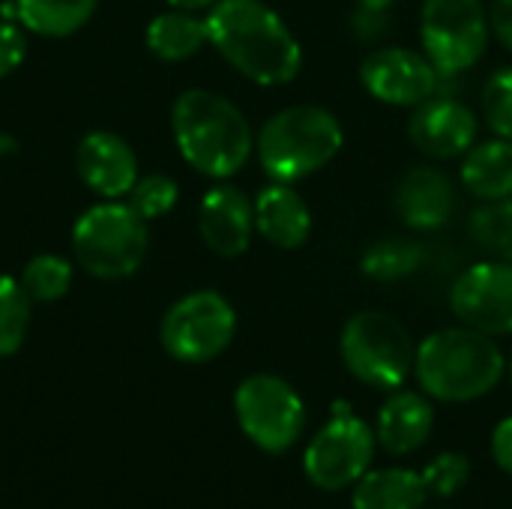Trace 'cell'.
Here are the masks:
<instances>
[{
    "label": "cell",
    "mask_w": 512,
    "mask_h": 509,
    "mask_svg": "<svg viewBox=\"0 0 512 509\" xmlns=\"http://www.w3.org/2000/svg\"><path fill=\"white\" fill-rule=\"evenodd\" d=\"M210 45L258 87H285L303 72V45L264 0H216L207 12Z\"/></svg>",
    "instance_id": "6da1fadb"
},
{
    "label": "cell",
    "mask_w": 512,
    "mask_h": 509,
    "mask_svg": "<svg viewBox=\"0 0 512 509\" xmlns=\"http://www.w3.org/2000/svg\"><path fill=\"white\" fill-rule=\"evenodd\" d=\"M171 132L183 162L210 180H231L255 153V132L246 114L207 87H189L174 99Z\"/></svg>",
    "instance_id": "7a4b0ae2"
},
{
    "label": "cell",
    "mask_w": 512,
    "mask_h": 509,
    "mask_svg": "<svg viewBox=\"0 0 512 509\" xmlns=\"http://www.w3.org/2000/svg\"><path fill=\"white\" fill-rule=\"evenodd\" d=\"M507 375V354L474 327H444L417 345L414 378L432 402L465 405L489 396Z\"/></svg>",
    "instance_id": "3957f363"
},
{
    "label": "cell",
    "mask_w": 512,
    "mask_h": 509,
    "mask_svg": "<svg viewBox=\"0 0 512 509\" xmlns=\"http://www.w3.org/2000/svg\"><path fill=\"white\" fill-rule=\"evenodd\" d=\"M345 147L342 120L324 105H288L270 114L255 135L261 171L276 183H300L324 171Z\"/></svg>",
    "instance_id": "277c9868"
},
{
    "label": "cell",
    "mask_w": 512,
    "mask_h": 509,
    "mask_svg": "<svg viewBox=\"0 0 512 509\" xmlns=\"http://www.w3.org/2000/svg\"><path fill=\"white\" fill-rule=\"evenodd\" d=\"M147 219L129 201H108L87 207L72 225V255L90 276L114 282L138 273L147 258Z\"/></svg>",
    "instance_id": "5b68a950"
},
{
    "label": "cell",
    "mask_w": 512,
    "mask_h": 509,
    "mask_svg": "<svg viewBox=\"0 0 512 509\" xmlns=\"http://www.w3.org/2000/svg\"><path fill=\"white\" fill-rule=\"evenodd\" d=\"M339 357L354 381L393 393L414 375L417 345L396 315L363 309L345 321L339 333Z\"/></svg>",
    "instance_id": "8992f818"
},
{
    "label": "cell",
    "mask_w": 512,
    "mask_h": 509,
    "mask_svg": "<svg viewBox=\"0 0 512 509\" xmlns=\"http://www.w3.org/2000/svg\"><path fill=\"white\" fill-rule=\"evenodd\" d=\"M486 0H423L420 51L432 60L444 81L471 72L489 51Z\"/></svg>",
    "instance_id": "52a82bcc"
},
{
    "label": "cell",
    "mask_w": 512,
    "mask_h": 509,
    "mask_svg": "<svg viewBox=\"0 0 512 509\" xmlns=\"http://www.w3.org/2000/svg\"><path fill=\"white\" fill-rule=\"evenodd\" d=\"M237 336L234 306L213 288L189 291L174 300L159 324V342L168 357L186 366H201L222 357Z\"/></svg>",
    "instance_id": "ba28073f"
},
{
    "label": "cell",
    "mask_w": 512,
    "mask_h": 509,
    "mask_svg": "<svg viewBox=\"0 0 512 509\" xmlns=\"http://www.w3.org/2000/svg\"><path fill=\"white\" fill-rule=\"evenodd\" d=\"M234 414L240 432L270 456L288 453L306 429V405L300 393L270 372H255L237 384Z\"/></svg>",
    "instance_id": "9c48e42d"
},
{
    "label": "cell",
    "mask_w": 512,
    "mask_h": 509,
    "mask_svg": "<svg viewBox=\"0 0 512 509\" xmlns=\"http://www.w3.org/2000/svg\"><path fill=\"white\" fill-rule=\"evenodd\" d=\"M375 447V429L339 402L333 417L312 435L303 453V471L315 489L345 492L369 471Z\"/></svg>",
    "instance_id": "30bf717a"
},
{
    "label": "cell",
    "mask_w": 512,
    "mask_h": 509,
    "mask_svg": "<svg viewBox=\"0 0 512 509\" xmlns=\"http://www.w3.org/2000/svg\"><path fill=\"white\" fill-rule=\"evenodd\" d=\"M459 324L486 336H512V261H477L465 267L447 294Z\"/></svg>",
    "instance_id": "8fae6325"
},
{
    "label": "cell",
    "mask_w": 512,
    "mask_h": 509,
    "mask_svg": "<svg viewBox=\"0 0 512 509\" xmlns=\"http://www.w3.org/2000/svg\"><path fill=\"white\" fill-rule=\"evenodd\" d=\"M363 90L390 108H417L420 102L441 93V72L423 51L405 45H381L360 63Z\"/></svg>",
    "instance_id": "7c38bea8"
},
{
    "label": "cell",
    "mask_w": 512,
    "mask_h": 509,
    "mask_svg": "<svg viewBox=\"0 0 512 509\" xmlns=\"http://www.w3.org/2000/svg\"><path fill=\"white\" fill-rule=\"evenodd\" d=\"M480 135V117L471 105L450 93H435L432 99L411 108L408 138L411 144L438 162L462 159Z\"/></svg>",
    "instance_id": "4fadbf2b"
},
{
    "label": "cell",
    "mask_w": 512,
    "mask_h": 509,
    "mask_svg": "<svg viewBox=\"0 0 512 509\" xmlns=\"http://www.w3.org/2000/svg\"><path fill=\"white\" fill-rule=\"evenodd\" d=\"M198 234L219 258H240L249 252L255 237V204L252 198L228 183L216 180L198 204Z\"/></svg>",
    "instance_id": "5bb4252c"
},
{
    "label": "cell",
    "mask_w": 512,
    "mask_h": 509,
    "mask_svg": "<svg viewBox=\"0 0 512 509\" xmlns=\"http://www.w3.org/2000/svg\"><path fill=\"white\" fill-rule=\"evenodd\" d=\"M75 171L81 183L99 198H126L141 177L138 156L126 138L108 129L87 132L75 147Z\"/></svg>",
    "instance_id": "9a60e30c"
},
{
    "label": "cell",
    "mask_w": 512,
    "mask_h": 509,
    "mask_svg": "<svg viewBox=\"0 0 512 509\" xmlns=\"http://www.w3.org/2000/svg\"><path fill=\"white\" fill-rule=\"evenodd\" d=\"M393 213L408 231H441L456 213V186L441 168L414 165L393 189Z\"/></svg>",
    "instance_id": "2e32d148"
},
{
    "label": "cell",
    "mask_w": 512,
    "mask_h": 509,
    "mask_svg": "<svg viewBox=\"0 0 512 509\" xmlns=\"http://www.w3.org/2000/svg\"><path fill=\"white\" fill-rule=\"evenodd\" d=\"M252 204H255V234L264 243L282 252H294L309 243L315 231V219H312V207L294 189V183L270 180L252 198Z\"/></svg>",
    "instance_id": "e0dca14e"
},
{
    "label": "cell",
    "mask_w": 512,
    "mask_h": 509,
    "mask_svg": "<svg viewBox=\"0 0 512 509\" xmlns=\"http://www.w3.org/2000/svg\"><path fill=\"white\" fill-rule=\"evenodd\" d=\"M435 432V405L420 390H393L378 411L375 438L390 456H411Z\"/></svg>",
    "instance_id": "ac0fdd59"
},
{
    "label": "cell",
    "mask_w": 512,
    "mask_h": 509,
    "mask_svg": "<svg viewBox=\"0 0 512 509\" xmlns=\"http://www.w3.org/2000/svg\"><path fill=\"white\" fill-rule=\"evenodd\" d=\"M459 180L468 195L486 204L510 201L512 198V141L486 138L477 141L459 159Z\"/></svg>",
    "instance_id": "d6986e66"
},
{
    "label": "cell",
    "mask_w": 512,
    "mask_h": 509,
    "mask_svg": "<svg viewBox=\"0 0 512 509\" xmlns=\"http://www.w3.org/2000/svg\"><path fill=\"white\" fill-rule=\"evenodd\" d=\"M432 498L423 471L414 468H381L366 471L351 486V507L354 509H423Z\"/></svg>",
    "instance_id": "ffe728a7"
},
{
    "label": "cell",
    "mask_w": 512,
    "mask_h": 509,
    "mask_svg": "<svg viewBox=\"0 0 512 509\" xmlns=\"http://www.w3.org/2000/svg\"><path fill=\"white\" fill-rule=\"evenodd\" d=\"M147 51L165 63H183L195 57L204 45H210L207 18L189 9H168L150 18L144 30Z\"/></svg>",
    "instance_id": "44dd1931"
},
{
    "label": "cell",
    "mask_w": 512,
    "mask_h": 509,
    "mask_svg": "<svg viewBox=\"0 0 512 509\" xmlns=\"http://www.w3.org/2000/svg\"><path fill=\"white\" fill-rule=\"evenodd\" d=\"M96 3L99 0H15V12L27 33L63 39L93 18Z\"/></svg>",
    "instance_id": "7402d4cb"
},
{
    "label": "cell",
    "mask_w": 512,
    "mask_h": 509,
    "mask_svg": "<svg viewBox=\"0 0 512 509\" xmlns=\"http://www.w3.org/2000/svg\"><path fill=\"white\" fill-rule=\"evenodd\" d=\"M423 267V246L408 237H381L360 255V273L372 282H402Z\"/></svg>",
    "instance_id": "603a6c76"
},
{
    "label": "cell",
    "mask_w": 512,
    "mask_h": 509,
    "mask_svg": "<svg viewBox=\"0 0 512 509\" xmlns=\"http://www.w3.org/2000/svg\"><path fill=\"white\" fill-rule=\"evenodd\" d=\"M33 300L24 291L21 279L0 276V360L21 351L30 327Z\"/></svg>",
    "instance_id": "cb8c5ba5"
},
{
    "label": "cell",
    "mask_w": 512,
    "mask_h": 509,
    "mask_svg": "<svg viewBox=\"0 0 512 509\" xmlns=\"http://www.w3.org/2000/svg\"><path fill=\"white\" fill-rule=\"evenodd\" d=\"M21 285L33 303H54L63 300L72 288V264L63 255L42 252L30 258L21 270Z\"/></svg>",
    "instance_id": "d4e9b609"
},
{
    "label": "cell",
    "mask_w": 512,
    "mask_h": 509,
    "mask_svg": "<svg viewBox=\"0 0 512 509\" xmlns=\"http://www.w3.org/2000/svg\"><path fill=\"white\" fill-rule=\"evenodd\" d=\"M480 111L492 135L512 141V66L495 69L480 93Z\"/></svg>",
    "instance_id": "484cf974"
},
{
    "label": "cell",
    "mask_w": 512,
    "mask_h": 509,
    "mask_svg": "<svg viewBox=\"0 0 512 509\" xmlns=\"http://www.w3.org/2000/svg\"><path fill=\"white\" fill-rule=\"evenodd\" d=\"M177 198H180L177 180L168 177V174H159V171H156V174H141V177L135 180L132 192L126 195V201H129L147 222L162 219L165 213H171L174 204H177Z\"/></svg>",
    "instance_id": "4316f807"
},
{
    "label": "cell",
    "mask_w": 512,
    "mask_h": 509,
    "mask_svg": "<svg viewBox=\"0 0 512 509\" xmlns=\"http://www.w3.org/2000/svg\"><path fill=\"white\" fill-rule=\"evenodd\" d=\"M423 477L429 483V492L435 498H453L465 489L468 477H471V462L465 453H456V450H447L441 456H435L426 468H423Z\"/></svg>",
    "instance_id": "83f0119b"
},
{
    "label": "cell",
    "mask_w": 512,
    "mask_h": 509,
    "mask_svg": "<svg viewBox=\"0 0 512 509\" xmlns=\"http://www.w3.org/2000/svg\"><path fill=\"white\" fill-rule=\"evenodd\" d=\"M27 54V36L18 21L0 18V78L12 75Z\"/></svg>",
    "instance_id": "f1b7e54d"
},
{
    "label": "cell",
    "mask_w": 512,
    "mask_h": 509,
    "mask_svg": "<svg viewBox=\"0 0 512 509\" xmlns=\"http://www.w3.org/2000/svg\"><path fill=\"white\" fill-rule=\"evenodd\" d=\"M489 30L512 54V0H489Z\"/></svg>",
    "instance_id": "f546056e"
},
{
    "label": "cell",
    "mask_w": 512,
    "mask_h": 509,
    "mask_svg": "<svg viewBox=\"0 0 512 509\" xmlns=\"http://www.w3.org/2000/svg\"><path fill=\"white\" fill-rule=\"evenodd\" d=\"M492 459L504 474L512 477V417H504L492 432Z\"/></svg>",
    "instance_id": "4dcf8cb0"
},
{
    "label": "cell",
    "mask_w": 512,
    "mask_h": 509,
    "mask_svg": "<svg viewBox=\"0 0 512 509\" xmlns=\"http://www.w3.org/2000/svg\"><path fill=\"white\" fill-rule=\"evenodd\" d=\"M171 9H189V12H207L216 0H165Z\"/></svg>",
    "instance_id": "1f68e13d"
},
{
    "label": "cell",
    "mask_w": 512,
    "mask_h": 509,
    "mask_svg": "<svg viewBox=\"0 0 512 509\" xmlns=\"http://www.w3.org/2000/svg\"><path fill=\"white\" fill-rule=\"evenodd\" d=\"M12 153H18V141L9 132H0V159L3 156H12Z\"/></svg>",
    "instance_id": "d6a6232c"
},
{
    "label": "cell",
    "mask_w": 512,
    "mask_h": 509,
    "mask_svg": "<svg viewBox=\"0 0 512 509\" xmlns=\"http://www.w3.org/2000/svg\"><path fill=\"white\" fill-rule=\"evenodd\" d=\"M363 9H375V12H390L399 0H357Z\"/></svg>",
    "instance_id": "836d02e7"
},
{
    "label": "cell",
    "mask_w": 512,
    "mask_h": 509,
    "mask_svg": "<svg viewBox=\"0 0 512 509\" xmlns=\"http://www.w3.org/2000/svg\"><path fill=\"white\" fill-rule=\"evenodd\" d=\"M507 378H510V384H512V348H510V354H507Z\"/></svg>",
    "instance_id": "e575fe53"
}]
</instances>
